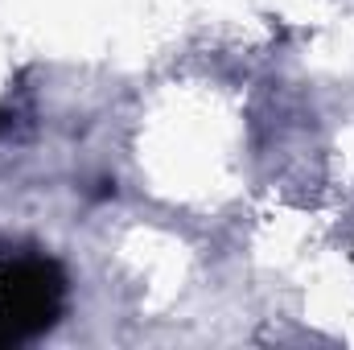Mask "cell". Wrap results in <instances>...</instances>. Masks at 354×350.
Wrapping results in <instances>:
<instances>
[{
    "instance_id": "obj_1",
    "label": "cell",
    "mask_w": 354,
    "mask_h": 350,
    "mask_svg": "<svg viewBox=\"0 0 354 350\" xmlns=\"http://www.w3.org/2000/svg\"><path fill=\"white\" fill-rule=\"evenodd\" d=\"M66 309V272L50 256L0 260V350L25 347L58 326Z\"/></svg>"
},
{
    "instance_id": "obj_2",
    "label": "cell",
    "mask_w": 354,
    "mask_h": 350,
    "mask_svg": "<svg viewBox=\"0 0 354 350\" xmlns=\"http://www.w3.org/2000/svg\"><path fill=\"white\" fill-rule=\"evenodd\" d=\"M8 128H12V116H8V111H4V107H0V136H4V132H8Z\"/></svg>"
}]
</instances>
